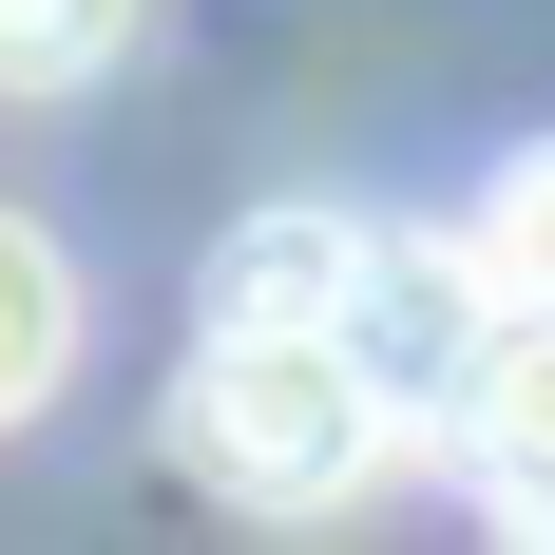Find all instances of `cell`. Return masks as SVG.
<instances>
[{
	"label": "cell",
	"instance_id": "3",
	"mask_svg": "<svg viewBox=\"0 0 555 555\" xmlns=\"http://www.w3.org/2000/svg\"><path fill=\"white\" fill-rule=\"evenodd\" d=\"M460 460L499 479V517H517V537H555V307H517L499 384H479V422H460Z\"/></svg>",
	"mask_w": 555,
	"mask_h": 555
},
{
	"label": "cell",
	"instance_id": "4",
	"mask_svg": "<svg viewBox=\"0 0 555 555\" xmlns=\"http://www.w3.org/2000/svg\"><path fill=\"white\" fill-rule=\"evenodd\" d=\"M57 364H77V269H57L20 211H0V441L57 402Z\"/></svg>",
	"mask_w": 555,
	"mask_h": 555
},
{
	"label": "cell",
	"instance_id": "2",
	"mask_svg": "<svg viewBox=\"0 0 555 555\" xmlns=\"http://www.w3.org/2000/svg\"><path fill=\"white\" fill-rule=\"evenodd\" d=\"M345 345L402 402V441H460L479 384H499V345H517V287L479 269V230H364L345 249Z\"/></svg>",
	"mask_w": 555,
	"mask_h": 555
},
{
	"label": "cell",
	"instance_id": "1",
	"mask_svg": "<svg viewBox=\"0 0 555 555\" xmlns=\"http://www.w3.org/2000/svg\"><path fill=\"white\" fill-rule=\"evenodd\" d=\"M172 441H192V479H211V499H249V517H326L345 479H384L402 402L364 384L345 307H211L192 384H172Z\"/></svg>",
	"mask_w": 555,
	"mask_h": 555
},
{
	"label": "cell",
	"instance_id": "5",
	"mask_svg": "<svg viewBox=\"0 0 555 555\" xmlns=\"http://www.w3.org/2000/svg\"><path fill=\"white\" fill-rule=\"evenodd\" d=\"M134 57V0H0V96H77Z\"/></svg>",
	"mask_w": 555,
	"mask_h": 555
},
{
	"label": "cell",
	"instance_id": "6",
	"mask_svg": "<svg viewBox=\"0 0 555 555\" xmlns=\"http://www.w3.org/2000/svg\"><path fill=\"white\" fill-rule=\"evenodd\" d=\"M479 269H499L517 307H555V134L499 172V192H479Z\"/></svg>",
	"mask_w": 555,
	"mask_h": 555
}]
</instances>
